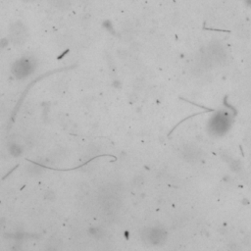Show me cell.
Masks as SVG:
<instances>
[{"instance_id":"6da1fadb","label":"cell","mask_w":251,"mask_h":251,"mask_svg":"<svg viewBox=\"0 0 251 251\" xmlns=\"http://www.w3.org/2000/svg\"><path fill=\"white\" fill-rule=\"evenodd\" d=\"M10 39L16 45H22L26 42L28 38V31L26 27L22 23L18 22L13 24L9 30Z\"/></svg>"},{"instance_id":"7a4b0ae2","label":"cell","mask_w":251,"mask_h":251,"mask_svg":"<svg viewBox=\"0 0 251 251\" xmlns=\"http://www.w3.org/2000/svg\"><path fill=\"white\" fill-rule=\"evenodd\" d=\"M30 65L31 63L28 60H21L20 62H18L15 66V72L19 76L27 75L28 72L30 71Z\"/></svg>"},{"instance_id":"3957f363","label":"cell","mask_w":251,"mask_h":251,"mask_svg":"<svg viewBox=\"0 0 251 251\" xmlns=\"http://www.w3.org/2000/svg\"><path fill=\"white\" fill-rule=\"evenodd\" d=\"M49 2L51 3L52 6H54L55 8L58 9H67L69 8L72 0H49Z\"/></svg>"},{"instance_id":"277c9868","label":"cell","mask_w":251,"mask_h":251,"mask_svg":"<svg viewBox=\"0 0 251 251\" xmlns=\"http://www.w3.org/2000/svg\"><path fill=\"white\" fill-rule=\"evenodd\" d=\"M244 2H245V4H246L247 6L251 7V0H244Z\"/></svg>"}]
</instances>
